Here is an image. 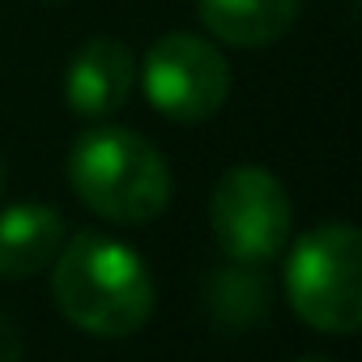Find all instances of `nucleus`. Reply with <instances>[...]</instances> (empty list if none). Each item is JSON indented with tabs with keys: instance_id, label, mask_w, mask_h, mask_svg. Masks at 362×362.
<instances>
[{
	"instance_id": "nucleus-1",
	"label": "nucleus",
	"mask_w": 362,
	"mask_h": 362,
	"mask_svg": "<svg viewBox=\"0 0 362 362\" xmlns=\"http://www.w3.org/2000/svg\"><path fill=\"white\" fill-rule=\"evenodd\" d=\"M52 264V298L73 328L107 341L145 328L153 311V277L128 243L86 230L64 239Z\"/></svg>"
},
{
	"instance_id": "nucleus-2",
	"label": "nucleus",
	"mask_w": 362,
	"mask_h": 362,
	"mask_svg": "<svg viewBox=\"0 0 362 362\" xmlns=\"http://www.w3.org/2000/svg\"><path fill=\"white\" fill-rule=\"evenodd\" d=\"M69 184L98 218L145 226L170 205L166 158L128 128H94L69 153Z\"/></svg>"
},
{
	"instance_id": "nucleus-3",
	"label": "nucleus",
	"mask_w": 362,
	"mask_h": 362,
	"mask_svg": "<svg viewBox=\"0 0 362 362\" xmlns=\"http://www.w3.org/2000/svg\"><path fill=\"white\" fill-rule=\"evenodd\" d=\"M286 294L294 315L332 337H349L362 324V239L349 222H324L307 230L286 256Z\"/></svg>"
},
{
	"instance_id": "nucleus-4",
	"label": "nucleus",
	"mask_w": 362,
	"mask_h": 362,
	"mask_svg": "<svg viewBox=\"0 0 362 362\" xmlns=\"http://www.w3.org/2000/svg\"><path fill=\"white\" fill-rule=\"evenodd\" d=\"M209 226L218 247L239 264H264L286 252L294 209L281 179L264 166H230L209 197Z\"/></svg>"
},
{
	"instance_id": "nucleus-5",
	"label": "nucleus",
	"mask_w": 362,
	"mask_h": 362,
	"mask_svg": "<svg viewBox=\"0 0 362 362\" xmlns=\"http://www.w3.org/2000/svg\"><path fill=\"white\" fill-rule=\"evenodd\" d=\"M141 86L158 115L175 124H201L222 111L230 94V64L209 39L170 30L145 52Z\"/></svg>"
},
{
	"instance_id": "nucleus-6",
	"label": "nucleus",
	"mask_w": 362,
	"mask_h": 362,
	"mask_svg": "<svg viewBox=\"0 0 362 362\" xmlns=\"http://www.w3.org/2000/svg\"><path fill=\"white\" fill-rule=\"evenodd\" d=\"M136 81V60L128 52V43L119 39H90L64 73V103L81 115V119H103L111 111H119L132 94Z\"/></svg>"
},
{
	"instance_id": "nucleus-7",
	"label": "nucleus",
	"mask_w": 362,
	"mask_h": 362,
	"mask_svg": "<svg viewBox=\"0 0 362 362\" xmlns=\"http://www.w3.org/2000/svg\"><path fill=\"white\" fill-rule=\"evenodd\" d=\"M64 247V218L43 201L0 209V277L22 281L43 273Z\"/></svg>"
},
{
	"instance_id": "nucleus-8",
	"label": "nucleus",
	"mask_w": 362,
	"mask_h": 362,
	"mask_svg": "<svg viewBox=\"0 0 362 362\" xmlns=\"http://www.w3.org/2000/svg\"><path fill=\"white\" fill-rule=\"evenodd\" d=\"M298 5L303 0H197V13L201 26L230 47H269L294 26Z\"/></svg>"
},
{
	"instance_id": "nucleus-9",
	"label": "nucleus",
	"mask_w": 362,
	"mask_h": 362,
	"mask_svg": "<svg viewBox=\"0 0 362 362\" xmlns=\"http://www.w3.org/2000/svg\"><path fill=\"white\" fill-rule=\"evenodd\" d=\"M209 307H214V315H222L230 324H252L269 307V281H264V273H256L252 264L218 269L214 281H209Z\"/></svg>"
},
{
	"instance_id": "nucleus-10",
	"label": "nucleus",
	"mask_w": 362,
	"mask_h": 362,
	"mask_svg": "<svg viewBox=\"0 0 362 362\" xmlns=\"http://www.w3.org/2000/svg\"><path fill=\"white\" fill-rule=\"evenodd\" d=\"M0 197H5V162H0Z\"/></svg>"
},
{
	"instance_id": "nucleus-11",
	"label": "nucleus",
	"mask_w": 362,
	"mask_h": 362,
	"mask_svg": "<svg viewBox=\"0 0 362 362\" xmlns=\"http://www.w3.org/2000/svg\"><path fill=\"white\" fill-rule=\"evenodd\" d=\"M303 362H328V358H303Z\"/></svg>"
},
{
	"instance_id": "nucleus-12",
	"label": "nucleus",
	"mask_w": 362,
	"mask_h": 362,
	"mask_svg": "<svg viewBox=\"0 0 362 362\" xmlns=\"http://www.w3.org/2000/svg\"><path fill=\"white\" fill-rule=\"evenodd\" d=\"M43 5H64V0H43Z\"/></svg>"
}]
</instances>
